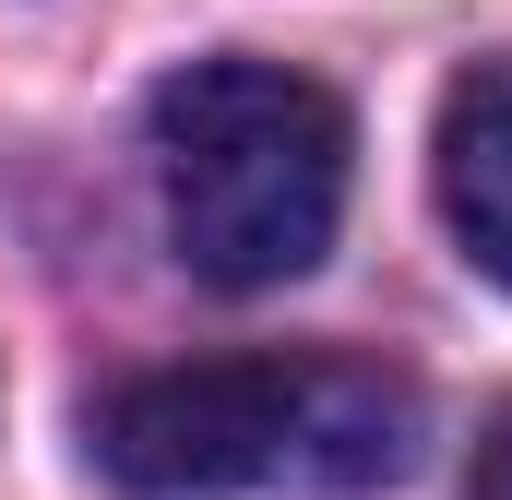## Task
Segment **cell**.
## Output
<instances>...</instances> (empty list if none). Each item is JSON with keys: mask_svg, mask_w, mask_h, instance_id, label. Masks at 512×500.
<instances>
[{"mask_svg": "<svg viewBox=\"0 0 512 500\" xmlns=\"http://www.w3.org/2000/svg\"><path fill=\"white\" fill-rule=\"evenodd\" d=\"M155 191H167V239L203 286L262 298L298 286L334 227H346V108L334 84L286 72V60H191L155 84Z\"/></svg>", "mask_w": 512, "mask_h": 500, "instance_id": "obj_2", "label": "cell"}, {"mask_svg": "<svg viewBox=\"0 0 512 500\" xmlns=\"http://www.w3.org/2000/svg\"><path fill=\"white\" fill-rule=\"evenodd\" d=\"M429 179H441V215H453L465 262L489 286H512V48L453 72L441 131H429Z\"/></svg>", "mask_w": 512, "mask_h": 500, "instance_id": "obj_3", "label": "cell"}, {"mask_svg": "<svg viewBox=\"0 0 512 500\" xmlns=\"http://www.w3.org/2000/svg\"><path fill=\"white\" fill-rule=\"evenodd\" d=\"M465 500H512V405L489 417V441H477V477H465Z\"/></svg>", "mask_w": 512, "mask_h": 500, "instance_id": "obj_4", "label": "cell"}, {"mask_svg": "<svg viewBox=\"0 0 512 500\" xmlns=\"http://www.w3.org/2000/svg\"><path fill=\"white\" fill-rule=\"evenodd\" d=\"M417 381L382 358H191L143 370L96 417L131 500H358L417 465Z\"/></svg>", "mask_w": 512, "mask_h": 500, "instance_id": "obj_1", "label": "cell"}]
</instances>
